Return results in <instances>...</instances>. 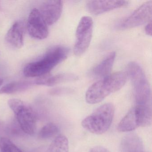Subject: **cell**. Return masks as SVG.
I'll return each instance as SVG.
<instances>
[{"label":"cell","instance_id":"cell-8","mask_svg":"<svg viewBox=\"0 0 152 152\" xmlns=\"http://www.w3.org/2000/svg\"><path fill=\"white\" fill-rule=\"evenodd\" d=\"M152 1H147L138 8L133 13L121 24L123 29L135 28L151 21Z\"/></svg>","mask_w":152,"mask_h":152},{"label":"cell","instance_id":"cell-20","mask_svg":"<svg viewBox=\"0 0 152 152\" xmlns=\"http://www.w3.org/2000/svg\"><path fill=\"white\" fill-rule=\"evenodd\" d=\"M89 152H110L107 148L102 146H96L91 149Z\"/></svg>","mask_w":152,"mask_h":152},{"label":"cell","instance_id":"cell-17","mask_svg":"<svg viewBox=\"0 0 152 152\" xmlns=\"http://www.w3.org/2000/svg\"><path fill=\"white\" fill-rule=\"evenodd\" d=\"M68 141L63 135L58 136L52 142L48 152H68Z\"/></svg>","mask_w":152,"mask_h":152},{"label":"cell","instance_id":"cell-1","mask_svg":"<svg viewBox=\"0 0 152 152\" xmlns=\"http://www.w3.org/2000/svg\"><path fill=\"white\" fill-rule=\"evenodd\" d=\"M69 49L58 46L50 49L39 60L27 64L24 68V74L27 77H39L49 74L50 71L66 59Z\"/></svg>","mask_w":152,"mask_h":152},{"label":"cell","instance_id":"cell-4","mask_svg":"<svg viewBox=\"0 0 152 152\" xmlns=\"http://www.w3.org/2000/svg\"><path fill=\"white\" fill-rule=\"evenodd\" d=\"M115 113L112 103H107L98 107L82 122L83 127L91 133L102 134L110 128Z\"/></svg>","mask_w":152,"mask_h":152},{"label":"cell","instance_id":"cell-22","mask_svg":"<svg viewBox=\"0 0 152 152\" xmlns=\"http://www.w3.org/2000/svg\"><path fill=\"white\" fill-rule=\"evenodd\" d=\"M3 80L2 79H1L0 78V87L2 85V84H3Z\"/></svg>","mask_w":152,"mask_h":152},{"label":"cell","instance_id":"cell-3","mask_svg":"<svg viewBox=\"0 0 152 152\" xmlns=\"http://www.w3.org/2000/svg\"><path fill=\"white\" fill-rule=\"evenodd\" d=\"M127 69V75L133 86L136 105L152 106L150 85L141 66L136 62H131Z\"/></svg>","mask_w":152,"mask_h":152},{"label":"cell","instance_id":"cell-18","mask_svg":"<svg viewBox=\"0 0 152 152\" xmlns=\"http://www.w3.org/2000/svg\"><path fill=\"white\" fill-rule=\"evenodd\" d=\"M59 132V129L54 123H50L43 126L39 133V137L41 139H48L56 135Z\"/></svg>","mask_w":152,"mask_h":152},{"label":"cell","instance_id":"cell-6","mask_svg":"<svg viewBox=\"0 0 152 152\" xmlns=\"http://www.w3.org/2000/svg\"><path fill=\"white\" fill-rule=\"evenodd\" d=\"M8 104L23 131L28 135H34L37 123V116L34 110L25 102L17 99H10Z\"/></svg>","mask_w":152,"mask_h":152},{"label":"cell","instance_id":"cell-21","mask_svg":"<svg viewBox=\"0 0 152 152\" xmlns=\"http://www.w3.org/2000/svg\"><path fill=\"white\" fill-rule=\"evenodd\" d=\"M145 31L147 35L150 36L152 35V22L151 21L149 22L145 26Z\"/></svg>","mask_w":152,"mask_h":152},{"label":"cell","instance_id":"cell-5","mask_svg":"<svg viewBox=\"0 0 152 152\" xmlns=\"http://www.w3.org/2000/svg\"><path fill=\"white\" fill-rule=\"evenodd\" d=\"M152 107L136 105L122 119L118 126L121 132L134 130L139 127H147L152 123Z\"/></svg>","mask_w":152,"mask_h":152},{"label":"cell","instance_id":"cell-7","mask_svg":"<svg viewBox=\"0 0 152 152\" xmlns=\"http://www.w3.org/2000/svg\"><path fill=\"white\" fill-rule=\"evenodd\" d=\"M93 30V21L89 16L82 18L76 31L75 54L80 56L87 50L91 42Z\"/></svg>","mask_w":152,"mask_h":152},{"label":"cell","instance_id":"cell-12","mask_svg":"<svg viewBox=\"0 0 152 152\" xmlns=\"http://www.w3.org/2000/svg\"><path fill=\"white\" fill-rule=\"evenodd\" d=\"M24 24L22 22H15L10 27L6 36V40L11 47L19 49L24 43Z\"/></svg>","mask_w":152,"mask_h":152},{"label":"cell","instance_id":"cell-9","mask_svg":"<svg viewBox=\"0 0 152 152\" xmlns=\"http://www.w3.org/2000/svg\"><path fill=\"white\" fill-rule=\"evenodd\" d=\"M27 28L30 35L34 39H43L48 35V25L38 9L31 11L28 17Z\"/></svg>","mask_w":152,"mask_h":152},{"label":"cell","instance_id":"cell-13","mask_svg":"<svg viewBox=\"0 0 152 152\" xmlns=\"http://www.w3.org/2000/svg\"><path fill=\"white\" fill-rule=\"evenodd\" d=\"M116 54L115 52L109 53L100 63L95 66L90 72V75L95 78H104L110 75L113 68Z\"/></svg>","mask_w":152,"mask_h":152},{"label":"cell","instance_id":"cell-19","mask_svg":"<svg viewBox=\"0 0 152 152\" xmlns=\"http://www.w3.org/2000/svg\"><path fill=\"white\" fill-rule=\"evenodd\" d=\"M0 152H23L11 140L7 138L0 140Z\"/></svg>","mask_w":152,"mask_h":152},{"label":"cell","instance_id":"cell-11","mask_svg":"<svg viewBox=\"0 0 152 152\" xmlns=\"http://www.w3.org/2000/svg\"><path fill=\"white\" fill-rule=\"evenodd\" d=\"M128 3L125 1H90L87 2L86 7L90 13L99 15L126 7Z\"/></svg>","mask_w":152,"mask_h":152},{"label":"cell","instance_id":"cell-15","mask_svg":"<svg viewBox=\"0 0 152 152\" xmlns=\"http://www.w3.org/2000/svg\"><path fill=\"white\" fill-rule=\"evenodd\" d=\"M121 149L122 152H139L143 151L142 140L137 134H128L122 141Z\"/></svg>","mask_w":152,"mask_h":152},{"label":"cell","instance_id":"cell-16","mask_svg":"<svg viewBox=\"0 0 152 152\" xmlns=\"http://www.w3.org/2000/svg\"><path fill=\"white\" fill-rule=\"evenodd\" d=\"M34 82L18 81L11 82L3 86L0 90L1 94H11L26 90L31 87Z\"/></svg>","mask_w":152,"mask_h":152},{"label":"cell","instance_id":"cell-2","mask_svg":"<svg viewBox=\"0 0 152 152\" xmlns=\"http://www.w3.org/2000/svg\"><path fill=\"white\" fill-rule=\"evenodd\" d=\"M127 79V73L121 72L102 78L88 89L85 95L86 101L92 104L99 103L110 94L121 89Z\"/></svg>","mask_w":152,"mask_h":152},{"label":"cell","instance_id":"cell-14","mask_svg":"<svg viewBox=\"0 0 152 152\" xmlns=\"http://www.w3.org/2000/svg\"><path fill=\"white\" fill-rule=\"evenodd\" d=\"M78 77L72 74H62L55 76L49 74L38 77L34 81V84L37 85L52 86L61 83L76 80Z\"/></svg>","mask_w":152,"mask_h":152},{"label":"cell","instance_id":"cell-10","mask_svg":"<svg viewBox=\"0 0 152 152\" xmlns=\"http://www.w3.org/2000/svg\"><path fill=\"white\" fill-rule=\"evenodd\" d=\"M63 8V1H47L42 4L39 10L47 25L50 26L60 18Z\"/></svg>","mask_w":152,"mask_h":152}]
</instances>
